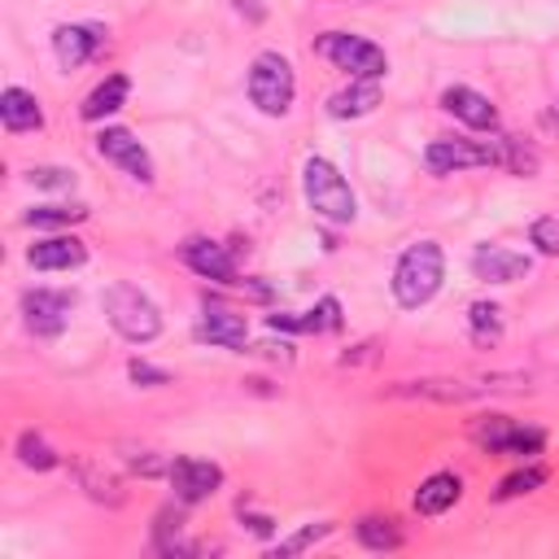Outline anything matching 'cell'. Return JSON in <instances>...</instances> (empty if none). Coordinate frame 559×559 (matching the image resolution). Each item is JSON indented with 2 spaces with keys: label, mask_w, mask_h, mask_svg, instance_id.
I'll list each match as a JSON object with an SVG mask.
<instances>
[{
  "label": "cell",
  "mask_w": 559,
  "mask_h": 559,
  "mask_svg": "<svg viewBox=\"0 0 559 559\" xmlns=\"http://www.w3.org/2000/svg\"><path fill=\"white\" fill-rule=\"evenodd\" d=\"M0 122L9 131H39L44 127V109L26 87H4L0 92Z\"/></svg>",
  "instance_id": "cell-20"
},
{
  "label": "cell",
  "mask_w": 559,
  "mask_h": 559,
  "mask_svg": "<svg viewBox=\"0 0 559 559\" xmlns=\"http://www.w3.org/2000/svg\"><path fill=\"white\" fill-rule=\"evenodd\" d=\"M100 306H105L114 332L127 336V341H135V345H144V341H153V336L162 332L157 306H153L135 284H109V288L100 293Z\"/></svg>",
  "instance_id": "cell-3"
},
{
  "label": "cell",
  "mask_w": 559,
  "mask_h": 559,
  "mask_svg": "<svg viewBox=\"0 0 559 559\" xmlns=\"http://www.w3.org/2000/svg\"><path fill=\"white\" fill-rule=\"evenodd\" d=\"M301 192L310 201V210L328 223H354L358 214V201L349 192V183L341 179V170L328 162V157H306L301 166Z\"/></svg>",
  "instance_id": "cell-2"
},
{
  "label": "cell",
  "mask_w": 559,
  "mask_h": 559,
  "mask_svg": "<svg viewBox=\"0 0 559 559\" xmlns=\"http://www.w3.org/2000/svg\"><path fill=\"white\" fill-rule=\"evenodd\" d=\"M83 218H87L83 205H39V210L26 214L31 227H70V223H83Z\"/></svg>",
  "instance_id": "cell-29"
},
{
  "label": "cell",
  "mask_w": 559,
  "mask_h": 559,
  "mask_svg": "<svg viewBox=\"0 0 559 559\" xmlns=\"http://www.w3.org/2000/svg\"><path fill=\"white\" fill-rule=\"evenodd\" d=\"M70 310H74V293H61V288H26L22 293V314L35 336H57L66 328Z\"/></svg>",
  "instance_id": "cell-7"
},
{
  "label": "cell",
  "mask_w": 559,
  "mask_h": 559,
  "mask_svg": "<svg viewBox=\"0 0 559 559\" xmlns=\"http://www.w3.org/2000/svg\"><path fill=\"white\" fill-rule=\"evenodd\" d=\"M179 253H183V262H188L201 280H214V284H240V280H236V262H231V253H227L223 245L192 236V240H183Z\"/></svg>",
  "instance_id": "cell-13"
},
{
  "label": "cell",
  "mask_w": 559,
  "mask_h": 559,
  "mask_svg": "<svg viewBox=\"0 0 559 559\" xmlns=\"http://www.w3.org/2000/svg\"><path fill=\"white\" fill-rule=\"evenodd\" d=\"M314 52L328 57L336 70H349L354 79H380V74L389 70L384 48H376L371 39L349 35V31H323V35L314 39Z\"/></svg>",
  "instance_id": "cell-5"
},
{
  "label": "cell",
  "mask_w": 559,
  "mask_h": 559,
  "mask_svg": "<svg viewBox=\"0 0 559 559\" xmlns=\"http://www.w3.org/2000/svg\"><path fill=\"white\" fill-rule=\"evenodd\" d=\"M472 441L485 445L489 454H511V459H528L546 445V432L542 428H524L507 415H480L472 424Z\"/></svg>",
  "instance_id": "cell-6"
},
{
  "label": "cell",
  "mask_w": 559,
  "mask_h": 559,
  "mask_svg": "<svg viewBox=\"0 0 559 559\" xmlns=\"http://www.w3.org/2000/svg\"><path fill=\"white\" fill-rule=\"evenodd\" d=\"M166 480H170L175 498L188 507V502L210 498V493L223 485V467L210 463V459H175V463L166 467Z\"/></svg>",
  "instance_id": "cell-9"
},
{
  "label": "cell",
  "mask_w": 559,
  "mask_h": 559,
  "mask_svg": "<svg viewBox=\"0 0 559 559\" xmlns=\"http://www.w3.org/2000/svg\"><path fill=\"white\" fill-rule=\"evenodd\" d=\"M380 105V79H354L349 87L328 96V114L332 118H362Z\"/></svg>",
  "instance_id": "cell-19"
},
{
  "label": "cell",
  "mask_w": 559,
  "mask_h": 559,
  "mask_svg": "<svg viewBox=\"0 0 559 559\" xmlns=\"http://www.w3.org/2000/svg\"><path fill=\"white\" fill-rule=\"evenodd\" d=\"M127 92H131V79L127 74H109L105 83H96L92 92H87V100H83V118L87 122H100V118H109L114 109H122L127 105Z\"/></svg>",
  "instance_id": "cell-22"
},
{
  "label": "cell",
  "mask_w": 559,
  "mask_h": 559,
  "mask_svg": "<svg viewBox=\"0 0 559 559\" xmlns=\"http://www.w3.org/2000/svg\"><path fill=\"white\" fill-rule=\"evenodd\" d=\"M31 183H35V188H74V170H61V166H35V170H31Z\"/></svg>",
  "instance_id": "cell-34"
},
{
  "label": "cell",
  "mask_w": 559,
  "mask_h": 559,
  "mask_svg": "<svg viewBox=\"0 0 559 559\" xmlns=\"http://www.w3.org/2000/svg\"><path fill=\"white\" fill-rule=\"evenodd\" d=\"M96 153H100L105 162L122 166V170H127L131 179H140V183H148V179H153V162H148L144 144H140L127 127H105V131L96 135Z\"/></svg>",
  "instance_id": "cell-10"
},
{
  "label": "cell",
  "mask_w": 559,
  "mask_h": 559,
  "mask_svg": "<svg viewBox=\"0 0 559 559\" xmlns=\"http://www.w3.org/2000/svg\"><path fill=\"white\" fill-rule=\"evenodd\" d=\"M441 105H445L459 122H467L472 131H493V127H498V109H493L489 96H480L476 87H463V83H459V87H445V92H441Z\"/></svg>",
  "instance_id": "cell-16"
},
{
  "label": "cell",
  "mask_w": 559,
  "mask_h": 559,
  "mask_svg": "<svg viewBox=\"0 0 559 559\" xmlns=\"http://www.w3.org/2000/svg\"><path fill=\"white\" fill-rule=\"evenodd\" d=\"M467 328H472L476 345H493L502 336V310L493 301H472L467 306Z\"/></svg>",
  "instance_id": "cell-25"
},
{
  "label": "cell",
  "mask_w": 559,
  "mask_h": 559,
  "mask_svg": "<svg viewBox=\"0 0 559 559\" xmlns=\"http://www.w3.org/2000/svg\"><path fill=\"white\" fill-rule=\"evenodd\" d=\"M122 454H127V463L140 472V476H162L170 463L157 454V450H135V445H122Z\"/></svg>",
  "instance_id": "cell-32"
},
{
  "label": "cell",
  "mask_w": 559,
  "mask_h": 559,
  "mask_svg": "<svg viewBox=\"0 0 559 559\" xmlns=\"http://www.w3.org/2000/svg\"><path fill=\"white\" fill-rule=\"evenodd\" d=\"M100 31L96 26H57L52 31V52H57V61L66 66V70H74V66H83L96 48H100Z\"/></svg>",
  "instance_id": "cell-18"
},
{
  "label": "cell",
  "mask_w": 559,
  "mask_h": 559,
  "mask_svg": "<svg viewBox=\"0 0 559 559\" xmlns=\"http://www.w3.org/2000/svg\"><path fill=\"white\" fill-rule=\"evenodd\" d=\"M197 336L210 341V345H223V349H245V341H249V323H245V314H236V310L210 301V306L201 310Z\"/></svg>",
  "instance_id": "cell-14"
},
{
  "label": "cell",
  "mask_w": 559,
  "mask_h": 559,
  "mask_svg": "<svg viewBox=\"0 0 559 559\" xmlns=\"http://www.w3.org/2000/svg\"><path fill=\"white\" fill-rule=\"evenodd\" d=\"M275 332L284 328V332H328V328H336L341 323V306H336V297H323L314 310H306V314H271L266 319Z\"/></svg>",
  "instance_id": "cell-23"
},
{
  "label": "cell",
  "mask_w": 559,
  "mask_h": 559,
  "mask_svg": "<svg viewBox=\"0 0 559 559\" xmlns=\"http://www.w3.org/2000/svg\"><path fill=\"white\" fill-rule=\"evenodd\" d=\"M424 166L432 175H454V170H467V166H493V148L472 144V140H432L424 148Z\"/></svg>",
  "instance_id": "cell-11"
},
{
  "label": "cell",
  "mask_w": 559,
  "mask_h": 559,
  "mask_svg": "<svg viewBox=\"0 0 559 559\" xmlns=\"http://www.w3.org/2000/svg\"><path fill=\"white\" fill-rule=\"evenodd\" d=\"M127 371H131V380H135V384H170V376H166L162 367H148V362H140V358H135Z\"/></svg>",
  "instance_id": "cell-35"
},
{
  "label": "cell",
  "mask_w": 559,
  "mask_h": 559,
  "mask_svg": "<svg viewBox=\"0 0 559 559\" xmlns=\"http://www.w3.org/2000/svg\"><path fill=\"white\" fill-rule=\"evenodd\" d=\"M546 485V467H524V472H511L502 485H498V493L493 498H520V493H533V489H542Z\"/></svg>",
  "instance_id": "cell-30"
},
{
  "label": "cell",
  "mask_w": 559,
  "mask_h": 559,
  "mask_svg": "<svg viewBox=\"0 0 559 559\" xmlns=\"http://www.w3.org/2000/svg\"><path fill=\"white\" fill-rule=\"evenodd\" d=\"M328 533H332V524H328V520H323V524H306L301 533H293L288 542H280L271 555H275V559H280V555H301L306 546H314V542H319V537H328Z\"/></svg>",
  "instance_id": "cell-31"
},
{
  "label": "cell",
  "mask_w": 559,
  "mask_h": 559,
  "mask_svg": "<svg viewBox=\"0 0 559 559\" xmlns=\"http://www.w3.org/2000/svg\"><path fill=\"white\" fill-rule=\"evenodd\" d=\"M489 148H493V166H507L511 175H533L537 170V153L524 148L515 135H498Z\"/></svg>",
  "instance_id": "cell-24"
},
{
  "label": "cell",
  "mask_w": 559,
  "mask_h": 559,
  "mask_svg": "<svg viewBox=\"0 0 559 559\" xmlns=\"http://www.w3.org/2000/svg\"><path fill=\"white\" fill-rule=\"evenodd\" d=\"M26 262L35 271H74L87 262V245L74 236H48V240H35L26 249Z\"/></svg>",
  "instance_id": "cell-15"
},
{
  "label": "cell",
  "mask_w": 559,
  "mask_h": 559,
  "mask_svg": "<svg viewBox=\"0 0 559 559\" xmlns=\"http://www.w3.org/2000/svg\"><path fill=\"white\" fill-rule=\"evenodd\" d=\"M493 389H511L502 380H397L393 389H384L389 397H419V402H467V397H485Z\"/></svg>",
  "instance_id": "cell-8"
},
{
  "label": "cell",
  "mask_w": 559,
  "mask_h": 559,
  "mask_svg": "<svg viewBox=\"0 0 559 559\" xmlns=\"http://www.w3.org/2000/svg\"><path fill=\"white\" fill-rule=\"evenodd\" d=\"M441 280H445V253H441V245L437 240H415L397 258V266H393V297H397V306L419 310V306H428L437 297Z\"/></svg>",
  "instance_id": "cell-1"
},
{
  "label": "cell",
  "mask_w": 559,
  "mask_h": 559,
  "mask_svg": "<svg viewBox=\"0 0 559 559\" xmlns=\"http://www.w3.org/2000/svg\"><path fill=\"white\" fill-rule=\"evenodd\" d=\"M472 271H476V280H489V284H515L533 271V262L507 245H480L472 253Z\"/></svg>",
  "instance_id": "cell-12"
},
{
  "label": "cell",
  "mask_w": 559,
  "mask_h": 559,
  "mask_svg": "<svg viewBox=\"0 0 559 559\" xmlns=\"http://www.w3.org/2000/svg\"><path fill=\"white\" fill-rule=\"evenodd\" d=\"M74 480L83 485V493L92 498V502H105V507H122L127 502V489H122V480L114 476V472H105L100 463H92V459H74Z\"/></svg>",
  "instance_id": "cell-17"
},
{
  "label": "cell",
  "mask_w": 559,
  "mask_h": 559,
  "mask_svg": "<svg viewBox=\"0 0 559 559\" xmlns=\"http://www.w3.org/2000/svg\"><path fill=\"white\" fill-rule=\"evenodd\" d=\"M293 96H297V79H293L288 57H280V52H258L253 66H249V100H253L266 118H280V114H288Z\"/></svg>",
  "instance_id": "cell-4"
},
{
  "label": "cell",
  "mask_w": 559,
  "mask_h": 559,
  "mask_svg": "<svg viewBox=\"0 0 559 559\" xmlns=\"http://www.w3.org/2000/svg\"><path fill=\"white\" fill-rule=\"evenodd\" d=\"M459 493H463V480H459L454 472H432V476L415 489V511H419V515H441V511H450V507L459 502Z\"/></svg>",
  "instance_id": "cell-21"
},
{
  "label": "cell",
  "mask_w": 559,
  "mask_h": 559,
  "mask_svg": "<svg viewBox=\"0 0 559 559\" xmlns=\"http://www.w3.org/2000/svg\"><path fill=\"white\" fill-rule=\"evenodd\" d=\"M528 240L542 249V253H559V218H537L533 227H528Z\"/></svg>",
  "instance_id": "cell-33"
},
{
  "label": "cell",
  "mask_w": 559,
  "mask_h": 559,
  "mask_svg": "<svg viewBox=\"0 0 559 559\" xmlns=\"http://www.w3.org/2000/svg\"><path fill=\"white\" fill-rule=\"evenodd\" d=\"M354 533H358V542H362L367 550H397V546H402V528H397L393 520H380V515L358 520Z\"/></svg>",
  "instance_id": "cell-26"
},
{
  "label": "cell",
  "mask_w": 559,
  "mask_h": 559,
  "mask_svg": "<svg viewBox=\"0 0 559 559\" xmlns=\"http://www.w3.org/2000/svg\"><path fill=\"white\" fill-rule=\"evenodd\" d=\"M153 546L162 550V555H183V550H192L188 542H183V511H162L157 515V533H153Z\"/></svg>",
  "instance_id": "cell-27"
},
{
  "label": "cell",
  "mask_w": 559,
  "mask_h": 559,
  "mask_svg": "<svg viewBox=\"0 0 559 559\" xmlns=\"http://www.w3.org/2000/svg\"><path fill=\"white\" fill-rule=\"evenodd\" d=\"M17 463L31 472H48V467H57V454L39 432H22L17 437Z\"/></svg>",
  "instance_id": "cell-28"
}]
</instances>
